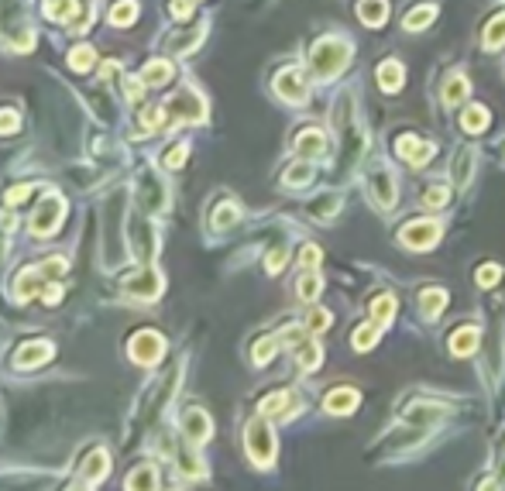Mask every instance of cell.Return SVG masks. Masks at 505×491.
<instances>
[{"label": "cell", "instance_id": "31", "mask_svg": "<svg viewBox=\"0 0 505 491\" xmlns=\"http://www.w3.org/2000/svg\"><path fill=\"white\" fill-rule=\"evenodd\" d=\"M306 210H310V216H320V220H327V216H333L337 210H340V196H333V193H323V196L313 199Z\"/></svg>", "mask_w": 505, "mask_h": 491}, {"label": "cell", "instance_id": "1", "mask_svg": "<svg viewBox=\"0 0 505 491\" xmlns=\"http://www.w3.org/2000/svg\"><path fill=\"white\" fill-rule=\"evenodd\" d=\"M333 127L340 131V144H344V158L358 162L368 148V131L358 120V103L350 93H340V100L333 103Z\"/></svg>", "mask_w": 505, "mask_h": 491}, {"label": "cell", "instance_id": "20", "mask_svg": "<svg viewBox=\"0 0 505 491\" xmlns=\"http://www.w3.org/2000/svg\"><path fill=\"white\" fill-rule=\"evenodd\" d=\"M310 337L296 344V364H299L303 371H316V368H320V357H323V354H320V344H316V340H310Z\"/></svg>", "mask_w": 505, "mask_h": 491}, {"label": "cell", "instance_id": "34", "mask_svg": "<svg viewBox=\"0 0 505 491\" xmlns=\"http://www.w3.org/2000/svg\"><path fill=\"white\" fill-rule=\"evenodd\" d=\"M313 182V162L306 158V162H299V165H292L289 172H286V186H292V189H299V186H310Z\"/></svg>", "mask_w": 505, "mask_h": 491}, {"label": "cell", "instance_id": "9", "mask_svg": "<svg viewBox=\"0 0 505 491\" xmlns=\"http://www.w3.org/2000/svg\"><path fill=\"white\" fill-rule=\"evenodd\" d=\"M107 471H110V453L103 450V447H97V450H90V457L79 464V485L83 488H93V485H100L103 477H107Z\"/></svg>", "mask_w": 505, "mask_h": 491}, {"label": "cell", "instance_id": "23", "mask_svg": "<svg viewBox=\"0 0 505 491\" xmlns=\"http://www.w3.org/2000/svg\"><path fill=\"white\" fill-rule=\"evenodd\" d=\"M402 79H406V73H402V65L399 62H382L378 65V86L385 90V93H395V90H402Z\"/></svg>", "mask_w": 505, "mask_h": 491}, {"label": "cell", "instance_id": "51", "mask_svg": "<svg viewBox=\"0 0 505 491\" xmlns=\"http://www.w3.org/2000/svg\"><path fill=\"white\" fill-rule=\"evenodd\" d=\"M299 261H303V268H316V265H320V248H316V244H303Z\"/></svg>", "mask_w": 505, "mask_h": 491}, {"label": "cell", "instance_id": "21", "mask_svg": "<svg viewBox=\"0 0 505 491\" xmlns=\"http://www.w3.org/2000/svg\"><path fill=\"white\" fill-rule=\"evenodd\" d=\"M358 18L365 21L368 28H378V24H385V18H389V4L385 0H361L358 4Z\"/></svg>", "mask_w": 505, "mask_h": 491}, {"label": "cell", "instance_id": "18", "mask_svg": "<svg viewBox=\"0 0 505 491\" xmlns=\"http://www.w3.org/2000/svg\"><path fill=\"white\" fill-rule=\"evenodd\" d=\"M444 416H447V406H440V402H416L406 413V423L423 426V423H437V419H444Z\"/></svg>", "mask_w": 505, "mask_h": 491}, {"label": "cell", "instance_id": "37", "mask_svg": "<svg viewBox=\"0 0 505 491\" xmlns=\"http://www.w3.org/2000/svg\"><path fill=\"white\" fill-rule=\"evenodd\" d=\"M124 485L127 488H158V471L155 468H137V471L127 474Z\"/></svg>", "mask_w": 505, "mask_h": 491}, {"label": "cell", "instance_id": "44", "mask_svg": "<svg viewBox=\"0 0 505 491\" xmlns=\"http://www.w3.org/2000/svg\"><path fill=\"white\" fill-rule=\"evenodd\" d=\"M286 402H289V392H275L269 398H261V416H275L286 409Z\"/></svg>", "mask_w": 505, "mask_h": 491}, {"label": "cell", "instance_id": "2", "mask_svg": "<svg viewBox=\"0 0 505 491\" xmlns=\"http://www.w3.org/2000/svg\"><path fill=\"white\" fill-rule=\"evenodd\" d=\"M350 52H354V48H350V41H344V38H333V35L320 38L310 52V73L316 79H333L350 62Z\"/></svg>", "mask_w": 505, "mask_h": 491}, {"label": "cell", "instance_id": "29", "mask_svg": "<svg viewBox=\"0 0 505 491\" xmlns=\"http://www.w3.org/2000/svg\"><path fill=\"white\" fill-rule=\"evenodd\" d=\"M471 172H474V148L467 144V148H461V155L454 162V182H457V186H467Z\"/></svg>", "mask_w": 505, "mask_h": 491}, {"label": "cell", "instance_id": "46", "mask_svg": "<svg viewBox=\"0 0 505 491\" xmlns=\"http://www.w3.org/2000/svg\"><path fill=\"white\" fill-rule=\"evenodd\" d=\"M66 268H69V265H66L62 258H52V261H41V275H45V282H58Z\"/></svg>", "mask_w": 505, "mask_h": 491}, {"label": "cell", "instance_id": "55", "mask_svg": "<svg viewBox=\"0 0 505 491\" xmlns=\"http://www.w3.org/2000/svg\"><path fill=\"white\" fill-rule=\"evenodd\" d=\"M41 299H45V306H56L58 299H62V289H58L56 282H48V285L41 289Z\"/></svg>", "mask_w": 505, "mask_h": 491}, {"label": "cell", "instance_id": "56", "mask_svg": "<svg viewBox=\"0 0 505 491\" xmlns=\"http://www.w3.org/2000/svg\"><path fill=\"white\" fill-rule=\"evenodd\" d=\"M28 193H31V186H18V189H11V193H7V203H11V206H18V203L28 199Z\"/></svg>", "mask_w": 505, "mask_h": 491}, {"label": "cell", "instance_id": "10", "mask_svg": "<svg viewBox=\"0 0 505 491\" xmlns=\"http://www.w3.org/2000/svg\"><path fill=\"white\" fill-rule=\"evenodd\" d=\"M368 189H371V199H375L382 210H392V206H395L399 189H395V179H392V172H385V169H375V172L368 176Z\"/></svg>", "mask_w": 505, "mask_h": 491}, {"label": "cell", "instance_id": "17", "mask_svg": "<svg viewBox=\"0 0 505 491\" xmlns=\"http://www.w3.org/2000/svg\"><path fill=\"white\" fill-rule=\"evenodd\" d=\"M296 152L303 158H323L327 155V138H323V131H316V127H310V131H303L299 138H296Z\"/></svg>", "mask_w": 505, "mask_h": 491}, {"label": "cell", "instance_id": "52", "mask_svg": "<svg viewBox=\"0 0 505 491\" xmlns=\"http://www.w3.org/2000/svg\"><path fill=\"white\" fill-rule=\"evenodd\" d=\"M21 127V117L14 110H0V134H11V131H18Z\"/></svg>", "mask_w": 505, "mask_h": 491}, {"label": "cell", "instance_id": "3", "mask_svg": "<svg viewBox=\"0 0 505 491\" xmlns=\"http://www.w3.org/2000/svg\"><path fill=\"white\" fill-rule=\"evenodd\" d=\"M244 443H248V453H251V460L258 468H269L275 460V433H272V426L265 423V416H258V419L248 423Z\"/></svg>", "mask_w": 505, "mask_h": 491}, {"label": "cell", "instance_id": "16", "mask_svg": "<svg viewBox=\"0 0 505 491\" xmlns=\"http://www.w3.org/2000/svg\"><path fill=\"white\" fill-rule=\"evenodd\" d=\"M358 402H361V395L354 392V389H333L327 395V402H323V409L330 416H350L358 409Z\"/></svg>", "mask_w": 505, "mask_h": 491}, {"label": "cell", "instance_id": "48", "mask_svg": "<svg viewBox=\"0 0 505 491\" xmlns=\"http://www.w3.org/2000/svg\"><path fill=\"white\" fill-rule=\"evenodd\" d=\"M447 199H450L447 186H429L427 196H423V203H427V206H447Z\"/></svg>", "mask_w": 505, "mask_h": 491}, {"label": "cell", "instance_id": "38", "mask_svg": "<svg viewBox=\"0 0 505 491\" xmlns=\"http://www.w3.org/2000/svg\"><path fill=\"white\" fill-rule=\"evenodd\" d=\"M433 18H437V7H433V4H423L420 11H409V14H406V28H409V31H416V28H427Z\"/></svg>", "mask_w": 505, "mask_h": 491}, {"label": "cell", "instance_id": "12", "mask_svg": "<svg viewBox=\"0 0 505 491\" xmlns=\"http://www.w3.org/2000/svg\"><path fill=\"white\" fill-rule=\"evenodd\" d=\"M127 237H131V248H135V255L141 258V261H148V258L155 255V231L145 223V220H131L127 223Z\"/></svg>", "mask_w": 505, "mask_h": 491}, {"label": "cell", "instance_id": "42", "mask_svg": "<svg viewBox=\"0 0 505 491\" xmlns=\"http://www.w3.org/2000/svg\"><path fill=\"white\" fill-rule=\"evenodd\" d=\"M93 62H97V52H93L90 45H79V48H73V69H76V73H86Z\"/></svg>", "mask_w": 505, "mask_h": 491}, {"label": "cell", "instance_id": "39", "mask_svg": "<svg viewBox=\"0 0 505 491\" xmlns=\"http://www.w3.org/2000/svg\"><path fill=\"white\" fill-rule=\"evenodd\" d=\"M378 330L382 327H375V323H368V327H358L354 330V351H368V347H375V340H378Z\"/></svg>", "mask_w": 505, "mask_h": 491}, {"label": "cell", "instance_id": "47", "mask_svg": "<svg viewBox=\"0 0 505 491\" xmlns=\"http://www.w3.org/2000/svg\"><path fill=\"white\" fill-rule=\"evenodd\" d=\"M327 327H330V313H327V310H310L306 330H310V334H320V330H327Z\"/></svg>", "mask_w": 505, "mask_h": 491}, {"label": "cell", "instance_id": "5", "mask_svg": "<svg viewBox=\"0 0 505 491\" xmlns=\"http://www.w3.org/2000/svg\"><path fill=\"white\" fill-rule=\"evenodd\" d=\"M127 354H131V361L135 364H155L158 357L165 354V340L155 334V330H141V334L131 337V344H127Z\"/></svg>", "mask_w": 505, "mask_h": 491}, {"label": "cell", "instance_id": "32", "mask_svg": "<svg viewBox=\"0 0 505 491\" xmlns=\"http://www.w3.org/2000/svg\"><path fill=\"white\" fill-rule=\"evenodd\" d=\"M241 220V210L234 206V203H220L214 213H210V223H214L217 231H227V227H234Z\"/></svg>", "mask_w": 505, "mask_h": 491}, {"label": "cell", "instance_id": "33", "mask_svg": "<svg viewBox=\"0 0 505 491\" xmlns=\"http://www.w3.org/2000/svg\"><path fill=\"white\" fill-rule=\"evenodd\" d=\"M464 97H467V79L461 76V73H454V76L447 79V86H444V103L454 107V103H461Z\"/></svg>", "mask_w": 505, "mask_h": 491}, {"label": "cell", "instance_id": "43", "mask_svg": "<svg viewBox=\"0 0 505 491\" xmlns=\"http://www.w3.org/2000/svg\"><path fill=\"white\" fill-rule=\"evenodd\" d=\"M165 103L162 107H145V114H141V124H145V131H155V127H162L165 124Z\"/></svg>", "mask_w": 505, "mask_h": 491}, {"label": "cell", "instance_id": "27", "mask_svg": "<svg viewBox=\"0 0 505 491\" xmlns=\"http://www.w3.org/2000/svg\"><path fill=\"white\" fill-rule=\"evenodd\" d=\"M416 302H420V310L427 316H437L447 306V292H444V289H423V292L416 295Z\"/></svg>", "mask_w": 505, "mask_h": 491}, {"label": "cell", "instance_id": "30", "mask_svg": "<svg viewBox=\"0 0 505 491\" xmlns=\"http://www.w3.org/2000/svg\"><path fill=\"white\" fill-rule=\"evenodd\" d=\"M76 11H79L76 0H45V18H52V21L76 18Z\"/></svg>", "mask_w": 505, "mask_h": 491}, {"label": "cell", "instance_id": "25", "mask_svg": "<svg viewBox=\"0 0 505 491\" xmlns=\"http://www.w3.org/2000/svg\"><path fill=\"white\" fill-rule=\"evenodd\" d=\"M392 316H395V299H392V295H378V299L371 302V323L385 330L392 323Z\"/></svg>", "mask_w": 505, "mask_h": 491}, {"label": "cell", "instance_id": "53", "mask_svg": "<svg viewBox=\"0 0 505 491\" xmlns=\"http://www.w3.org/2000/svg\"><path fill=\"white\" fill-rule=\"evenodd\" d=\"M186 155H189V148H186V144H175L172 152L165 155V169H179V165L186 162Z\"/></svg>", "mask_w": 505, "mask_h": 491}, {"label": "cell", "instance_id": "49", "mask_svg": "<svg viewBox=\"0 0 505 491\" xmlns=\"http://www.w3.org/2000/svg\"><path fill=\"white\" fill-rule=\"evenodd\" d=\"M199 38H203V24L189 31V38H175L172 41V52H179V56H182V52H189L193 45H199Z\"/></svg>", "mask_w": 505, "mask_h": 491}, {"label": "cell", "instance_id": "41", "mask_svg": "<svg viewBox=\"0 0 505 491\" xmlns=\"http://www.w3.org/2000/svg\"><path fill=\"white\" fill-rule=\"evenodd\" d=\"M502 45H505V14L491 21L485 31V48H502Z\"/></svg>", "mask_w": 505, "mask_h": 491}, {"label": "cell", "instance_id": "36", "mask_svg": "<svg viewBox=\"0 0 505 491\" xmlns=\"http://www.w3.org/2000/svg\"><path fill=\"white\" fill-rule=\"evenodd\" d=\"M179 471L189 474V477H199V474H203V460L196 457V447H193V443L179 450Z\"/></svg>", "mask_w": 505, "mask_h": 491}, {"label": "cell", "instance_id": "19", "mask_svg": "<svg viewBox=\"0 0 505 491\" xmlns=\"http://www.w3.org/2000/svg\"><path fill=\"white\" fill-rule=\"evenodd\" d=\"M141 206L145 210H162L165 206V189L155 176H141Z\"/></svg>", "mask_w": 505, "mask_h": 491}, {"label": "cell", "instance_id": "8", "mask_svg": "<svg viewBox=\"0 0 505 491\" xmlns=\"http://www.w3.org/2000/svg\"><path fill=\"white\" fill-rule=\"evenodd\" d=\"M275 93H278L282 100H289V103H306L310 90H306V76H303V69H296V65L282 69V73L275 76Z\"/></svg>", "mask_w": 505, "mask_h": 491}, {"label": "cell", "instance_id": "45", "mask_svg": "<svg viewBox=\"0 0 505 491\" xmlns=\"http://www.w3.org/2000/svg\"><path fill=\"white\" fill-rule=\"evenodd\" d=\"M320 289H323V285H320V278L310 275V272L299 278V295H303L306 302H310V299H316V295H320Z\"/></svg>", "mask_w": 505, "mask_h": 491}, {"label": "cell", "instance_id": "35", "mask_svg": "<svg viewBox=\"0 0 505 491\" xmlns=\"http://www.w3.org/2000/svg\"><path fill=\"white\" fill-rule=\"evenodd\" d=\"M282 347V340L278 337H261L258 344H254V351H251V357H254V364H269L275 357V351Z\"/></svg>", "mask_w": 505, "mask_h": 491}, {"label": "cell", "instance_id": "26", "mask_svg": "<svg viewBox=\"0 0 505 491\" xmlns=\"http://www.w3.org/2000/svg\"><path fill=\"white\" fill-rule=\"evenodd\" d=\"M141 79H145V86H165V83L172 79V65H169V62H162V59L148 62V65H145V73H141Z\"/></svg>", "mask_w": 505, "mask_h": 491}, {"label": "cell", "instance_id": "54", "mask_svg": "<svg viewBox=\"0 0 505 491\" xmlns=\"http://www.w3.org/2000/svg\"><path fill=\"white\" fill-rule=\"evenodd\" d=\"M282 265H286V248H275L272 251V258H269V261H265V268H269V272H278V268H282Z\"/></svg>", "mask_w": 505, "mask_h": 491}, {"label": "cell", "instance_id": "40", "mask_svg": "<svg viewBox=\"0 0 505 491\" xmlns=\"http://www.w3.org/2000/svg\"><path fill=\"white\" fill-rule=\"evenodd\" d=\"M135 18H137L135 0H120V4H114V11H110V21H114V24H131Z\"/></svg>", "mask_w": 505, "mask_h": 491}, {"label": "cell", "instance_id": "6", "mask_svg": "<svg viewBox=\"0 0 505 491\" xmlns=\"http://www.w3.org/2000/svg\"><path fill=\"white\" fill-rule=\"evenodd\" d=\"M440 234H444V227L437 220H412V223L402 227V244L412 248V251H427L440 241Z\"/></svg>", "mask_w": 505, "mask_h": 491}, {"label": "cell", "instance_id": "7", "mask_svg": "<svg viewBox=\"0 0 505 491\" xmlns=\"http://www.w3.org/2000/svg\"><path fill=\"white\" fill-rule=\"evenodd\" d=\"M62 213H66L62 196H45V199H41V206L35 210V216H31V231H35L38 237L56 234L58 223H62Z\"/></svg>", "mask_w": 505, "mask_h": 491}, {"label": "cell", "instance_id": "11", "mask_svg": "<svg viewBox=\"0 0 505 491\" xmlns=\"http://www.w3.org/2000/svg\"><path fill=\"white\" fill-rule=\"evenodd\" d=\"M210 433H214V423H210V416L203 413V409H189V413L182 416V436H186V443H207L210 440Z\"/></svg>", "mask_w": 505, "mask_h": 491}, {"label": "cell", "instance_id": "24", "mask_svg": "<svg viewBox=\"0 0 505 491\" xmlns=\"http://www.w3.org/2000/svg\"><path fill=\"white\" fill-rule=\"evenodd\" d=\"M45 282V275H41V268H24L18 275V289H14V295H18V302H28L31 295L38 292V285Z\"/></svg>", "mask_w": 505, "mask_h": 491}, {"label": "cell", "instance_id": "14", "mask_svg": "<svg viewBox=\"0 0 505 491\" xmlns=\"http://www.w3.org/2000/svg\"><path fill=\"white\" fill-rule=\"evenodd\" d=\"M124 289L131 295H137V299H155V295L162 292V275H158L155 268H145V272H137V275L127 278Z\"/></svg>", "mask_w": 505, "mask_h": 491}, {"label": "cell", "instance_id": "4", "mask_svg": "<svg viewBox=\"0 0 505 491\" xmlns=\"http://www.w3.org/2000/svg\"><path fill=\"white\" fill-rule=\"evenodd\" d=\"M165 110H169V117L175 120H203L207 117V103L203 97L196 93V90H179L172 97L165 100Z\"/></svg>", "mask_w": 505, "mask_h": 491}, {"label": "cell", "instance_id": "22", "mask_svg": "<svg viewBox=\"0 0 505 491\" xmlns=\"http://www.w3.org/2000/svg\"><path fill=\"white\" fill-rule=\"evenodd\" d=\"M478 351V327H461L457 334L450 337V354L467 357V354Z\"/></svg>", "mask_w": 505, "mask_h": 491}, {"label": "cell", "instance_id": "13", "mask_svg": "<svg viewBox=\"0 0 505 491\" xmlns=\"http://www.w3.org/2000/svg\"><path fill=\"white\" fill-rule=\"evenodd\" d=\"M52 354H56V347L48 340H31V344H21L18 351H14V364L18 368H38Z\"/></svg>", "mask_w": 505, "mask_h": 491}, {"label": "cell", "instance_id": "57", "mask_svg": "<svg viewBox=\"0 0 505 491\" xmlns=\"http://www.w3.org/2000/svg\"><path fill=\"white\" fill-rule=\"evenodd\" d=\"M499 471H505V460H502V457H499Z\"/></svg>", "mask_w": 505, "mask_h": 491}, {"label": "cell", "instance_id": "28", "mask_svg": "<svg viewBox=\"0 0 505 491\" xmlns=\"http://www.w3.org/2000/svg\"><path fill=\"white\" fill-rule=\"evenodd\" d=\"M461 127H464L467 134H481V131L488 127V110H485V107H478V103H474V107H467L464 117H461Z\"/></svg>", "mask_w": 505, "mask_h": 491}, {"label": "cell", "instance_id": "15", "mask_svg": "<svg viewBox=\"0 0 505 491\" xmlns=\"http://www.w3.org/2000/svg\"><path fill=\"white\" fill-rule=\"evenodd\" d=\"M395 148H399V155L406 158L409 165H427L429 158H433V144L412 138V134H402V138L395 141Z\"/></svg>", "mask_w": 505, "mask_h": 491}, {"label": "cell", "instance_id": "50", "mask_svg": "<svg viewBox=\"0 0 505 491\" xmlns=\"http://www.w3.org/2000/svg\"><path fill=\"white\" fill-rule=\"evenodd\" d=\"M499 278H502V268H499V265H481V268H478V282H481L485 289H491Z\"/></svg>", "mask_w": 505, "mask_h": 491}]
</instances>
